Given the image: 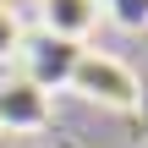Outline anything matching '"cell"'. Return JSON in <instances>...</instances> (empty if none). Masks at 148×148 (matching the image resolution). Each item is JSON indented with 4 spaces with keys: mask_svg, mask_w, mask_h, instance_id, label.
Segmentation results:
<instances>
[{
    "mask_svg": "<svg viewBox=\"0 0 148 148\" xmlns=\"http://www.w3.org/2000/svg\"><path fill=\"white\" fill-rule=\"evenodd\" d=\"M66 93H77L82 104L110 110V115H137V110H143V77H137V66H132L126 55H115V49H88V44H82Z\"/></svg>",
    "mask_w": 148,
    "mask_h": 148,
    "instance_id": "cell-1",
    "label": "cell"
},
{
    "mask_svg": "<svg viewBox=\"0 0 148 148\" xmlns=\"http://www.w3.org/2000/svg\"><path fill=\"white\" fill-rule=\"evenodd\" d=\"M77 55H82V44H66V38H55V33H27V44H22V55H16V77H27L33 88H44V93H60L66 82H71V66H77Z\"/></svg>",
    "mask_w": 148,
    "mask_h": 148,
    "instance_id": "cell-2",
    "label": "cell"
},
{
    "mask_svg": "<svg viewBox=\"0 0 148 148\" xmlns=\"http://www.w3.org/2000/svg\"><path fill=\"white\" fill-rule=\"evenodd\" d=\"M110 16V0H38V33H55L66 44H88Z\"/></svg>",
    "mask_w": 148,
    "mask_h": 148,
    "instance_id": "cell-3",
    "label": "cell"
},
{
    "mask_svg": "<svg viewBox=\"0 0 148 148\" xmlns=\"http://www.w3.org/2000/svg\"><path fill=\"white\" fill-rule=\"evenodd\" d=\"M49 115H55V104H49V93H44V88H33L27 77L0 82V132L27 137V132H44V126H49Z\"/></svg>",
    "mask_w": 148,
    "mask_h": 148,
    "instance_id": "cell-4",
    "label": "cell"
},
{
    "mask_svg": "<svg viewBox=\"0 0 148 148\" xmlns=\"http://www.w3.org/2000/svg\"><path fill=\"white\" fill-rule=\"evenodd\" d=\"M22 44H27V22H22L16 5L0 0V66H11V60L22 55Z\"/></svg>",
    "mask_w": 148,
    "mask_h": 148,
    "instance_id": "cell-5",
    "label": "cell"
}]
</instances>
